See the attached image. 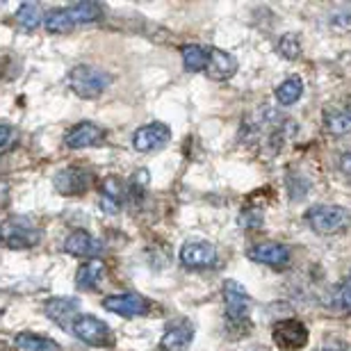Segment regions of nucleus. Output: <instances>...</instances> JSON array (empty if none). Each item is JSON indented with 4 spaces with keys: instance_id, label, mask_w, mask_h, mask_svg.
Segmentation results:
<instances>
[{
    "instance_id": "f257e3e1",
    "label": "nucleus",
    "mask_w": 351,
    "mask_h": 351,
    "mask_svg": "<svg viewBox=\"0 0 351 351\" xmlns=\"http://www.w3.org/2000/svg\"><path fill=\"white\" fill-rule=\"evenodd\" d=\"M110 85H112V75L98 66L78 64L69 71V87H71L75 96L85 98V101H94V98L103 96Z\"/></svg>"
},
{
    "instance_id": "f03ea898",
    "label": "nucleus",
    "mask_w": 351,
    "mask_h": 351,
    "mask_svg": "<svg viewBox=\"0 0 351 351\" xmlns=\"http://www.w3.org/2000/svg\"><path fill=\"white\" fill-rule=\"evenodd\" d=\"M221 292H223V306H226V324L230 328H249L251 297L244 290V285L228 278L223 280Z\"/></svg>"
},
{
    "instance_id": "7ed1b4c3",
    "label": "nucleus",
    "mask_w": 351,
    "mask_h": 351,
    "mask_svg": "<svg viewBox=\"0 0 351 351\" xmlns=\"http://www.w3.org/2000/svg\"><path fill=\"white\" fill-rule=\"evenodd\" d=\"M306 221L317 235H338L349 228L351 215L342 206H315L306 213Z\"/></svg>"
},
{
    "instance_id": "20e7f679",
    "label": "nucleus",
    "mask_w": 351,
    "mask_h": 351,
    "mask_svg": "<svg viewBox=\"0 0 351 351\" xmlns=\"http://www.w3.org/2000/svg\"><path fill=\"white\" fill-rule=\"evenodd\" d=\"M71 333L78 340L85 342V345L96 347V349H110L114 345V333H112V328L105 324L103 319L94 317V315L82 313L80 317L75 319Z\"/></svg>"
},
{
    "instance_id": "39448f33",
    "label": "nucleus",
    "mask_w": 351,
    "mask_h": 351,
    "mask_svg": "<svg viewBox=\"0 0 351 351\" xmlns=\"http://www.w3.org/2000/svg\"><path fill=\"white\" fill-rule=\"evenodd\" d=\"M308 328L299 319H280L271 326L274 345L283 351H299L308 345Z\"/></svg>"
},
{
    "instance_id": "423d86ee",
    "label": "nucleus",
    "mask_w": 351,
    "mask_h": 351,
    "mask_svg": "<svg viewBox=\"0 0 351 351\" xmlns=\"http://www.w3.org/2000/svg\"><path fill=\"white\" fill-rule=\"evenodd\" d=\"M91 182H94V173L85 167H64V169L55 173L53 187L62 196H80L89 192Z\"/></svg>"
},
{
    "instance_id": "0eeeda50",
    "label": "nucleus",
    "mask_w": 351,
    "mask_h": 351,
    "mask_svg": "<svg viewBox=\"0 0 351 351\" xmlns=\"http://www.w3.org/2000/svg\"><path fill=\"white\" fill-rule=\"evenodd\" d=\"M101 304L108 313H114L119 317H128V319L142 317V315L151 311V301L137 292L110 294V297H105Z\"/></svg>"
},
{
    "instance_id": "6e6552de",
    "label": "nucleus",
    "mask_w": 351,
    "mask_h": 351,
    "mask_svg": "<svg viewBox=\"0 0 351 351\" xmlns=\"http://www.w3.org/2000/svg\"><path fill=\"white\" fill-rule=\"evenodd\" d=\"M169 142H171V128L160 121L146 123L142 128H137L135 135H132V146H135L137 153H156L160 149H165Z\"/></svg>"
},
{
    "instance_id": "1a4fd4ad",
    "label": "nucleus",
    "mask_w": 351,
    "mask_h": 351,
    "mask_svg": "<svg viewBox=\"0 0 351 351\" xmlns=\"http://www.w3.org/2000/svg\"><path fill=\"white\" fill-rule=\"evenodd\" d=\"M44 311L48 315V319L55 322L60 328L64 331H71L75 319L80 317V301L73 299V297H53L46 301Z\"/></svg>"
},
{
    "instance_id": "9d476101",
    "label": "nucleus",
    "mask_w": 351,
    "mask_h": 351,
    "mask_svg": "<svg viewBox=\"0 0 351 351\" xmlns=\"http://www.w3.org/2000/svg\"><path fill=\"white\" fill-rule=\"evenodd\" d=\"M180 265L185 267V269H208V267H213L217 263V247L210 242H187L182 244L180 249Z\"/></svg>"
},
{
    "instance_id": "9b49d317",
    "label": "nucleus",
    "mask_w": 351,
    "mask_h": 351,
    "mask_svg": "<svg viewBox=\"0 0 351 351\" xmlns=\"http://www.w3.org/2000/svg\"><path fill=\"white\" fill-rule=\"evenodd\" d=\"M247 256L254 263H261V265L276 267V269H280V267L290 265L292 249L285 247V244H280V242H258V244H254V247H249Z\"/></svg>"
},
{
    "instance_id": "f8f14e48",
    "label": "nucleus",
    "mask_w": 351,
    "mask_h": 351,
    "mask_svg": "<svg viewBox=\"0 0 351 351\" xmlns=\"http://www.w3.org/2000/svg\"><path fill=\"white\" fill-rule=\"evenodd\" d=\"M64 251L73 258H89V261H98L103 251V244L98 237H94L89 230H71L64 240Z\"/></svg>"
},
{
    "instance_id": "ddd939ff",
    "label": "nucleus",
    "mask_w": 351,
    "mask_h": 351,
    "mask_svg": "<svg viewBox=\"0 0 351 351\" xmlns=\"http://www.w3.org/2000/svg\"><path fill=\"white\" fill-rule=\"evenodd\" d=\"M103 142H105V130L101 128V125H96L91 121L75 123L73 128L64 135V146L71 151L91 149V146H98Z\"/></svg>"
},
{
    "instance_id": "4468645a",
    "label": "nucleus",
    "mask_w": 351,
    "mask_h": 351,
    "mask_svg": "<svg viewBox=\"0 0 351 351\" xmlns=\"http://www.w3.org/2000/svg\"><path fill=\"white\" fill-rule=\"evenodd\" d=\"M322 121H324L326 132H331V135H347V132H351V96L340 103L326 105Z\"/></svg>"
},
{
    "instance_id": "2eb2a0df",
    "label": "nucleus",
    "mask_w": 351,
    "mask_h": 351,
    "mask_svg": "<svg viewBox=\"0 0 351 351\" xmlns=\"http://www.w3.org/2000/svg\"><path fill=\"white\" fill-rule=\"evenodd\" d=\"M194 340V326L192 322L180 319L167 326V331L160 338V351H187V347Z\"/></svg>"
},
{
    "instance_id": "dca6fc26",
    "label": "nucleus",
    "mask_w": 351,
    "mask_h": 351,
    "mask_svg": "<svg viewBox=\"0 0 351 351\" xmlns=\"http://www.w3.org/2000/svg\"><path fill=\"white\" fill-rule=\"evenodd\" d=\"M3 240L7 249H14V251L32 249V247H37L41 240V230L32 226H19V223H5Z\"/></svg>"
},
{
    "instance_id": "f3484780",
    "label": "nucleus",
    "mask_w": 351,
    "mask_h": 351,
    "mask_svg": "<svg viewBox=\"0 0 351 351\" xmlns=\"http://www.w3.org/2000/svg\"><path fill=\"white\" fill-rule=\"evenodd\" d=\"M213 80H228L237 73V60L228 51L210 48V64L206 71Z\"/></svg>"
},
{
    "instance_id": "a211bd4d",
    "label": "nucleus",
    "mask_w": 351,
    "mask_h": 351,
    "mask_svg": "<svg viewBox=\"0 0 351 351\" xmlns=\"http://www.w3.org/2000/svg\"><path fill=\"white\" fill-rule=\"evenodd\" d=\"M105 263L103 261H87L85 265L78 267L75 271V285L78 290H96L101 285V280L105 278Z\"/></svg>"
},
{
    "instance_id": "6ab92c4d",
    "label": "nucleus",
    "mask_w": 351,
    "mask_h": 351,
    "mask_svg": "<svg viewBox=\"0 0 351 351\" xmlns=\"http://www.w3.org/2000/svg\"><path fill=\"white\" fill-rule=\"evenodd\" d=\"M182 64L189 73H201V71H208V64H210V48L206 46H199V44H187L182 46Z\"/></svg>"
},
{
    "instance_id": "aec40b11",
    "label": "nucleus",
    "mask_w": 351,
    "mask_h": 351,
    "mask_svg": "<svg viewBox=\"0 0 351 351\" xmlns=\"http://www.w3.org/2000/svg\"><path fill=\"white\" fill-rule=\"evenodd\" d=\"M44 27H46V32H51V34H66L75 30L78 25H75L69 7H60V10H51L46 14Z\"/></svg>"
},
{
    "instance_id": "412c9836",
    "label": "nucleus",
    "mask_w": 351,
    "mask_h": 351,
    "mask_svg": "<svg viewBox=\"0 0 351 351\" xmlns=\"http://www.w3.org/2000/svg\"><path fill=\"white\" fill-rule=\"evenodd\" d=\"M14 19H16V25L23 32H34L46 21V16L41 14V7L34 5V3H23V5H21Z\"/></svg>"
},
{
    "instance_id": "4be33fe9",
    "label": "nucleus",
    "mask_w": 351,
    "mask_h": 351,
    "mask_svg": "<svg viewBox=\"0 0 351 351\" xmlns=\"http://www.w3.org/2000/svg\"><path fill=\"white\" fill-rule=\"evenodd\" d=\"M14 345L19 351H60V345L55 340L34 333H19L14 338Z\"/></svg>"
},
{
    "instance_id": "5701e85b",
    "label": "nucleus",
    "mask_w": 351,
    "mask_h": 351,
    "mask_svg": "<svg viewBox=\"0 0 351 351\" xmlns=\"http://www.w3.org/2000/svg\"><path fill=\"white\" fill-rule=\"evenodd\" d=\"M301 96H304V80H301L299 75H290V78L283 80L276 87V101L280 105H285V108L294 105Z\"/></svg>"
},
{
    "instance_id": "b1692460",
    "label": "nucleus",
    "mask_w": 351,
    "mask_h": 351,
    "mask_svg": "<svg viewBox=\"0 0 351 351\" xmlns=\"http://www.w3.org/2000/svg\"><path fill=\"white\" fill-rule=\"evenodd\" d=\"M69 12H71L75 25L96 23V21L103 19V7L98 3H75V5L69 7Z\"/></svg>"
},
{
    "instance_id": "393cba45",
    "label": "nucleus",
    "mask_w": 351,
    "mask_h": 351,
    "mask_svg": "<svg viewBox=\"0 0 351 351\" xmlns=\"http://www.w3.org/2000/svg\"><path fill=\"white\" fill-rule=\"evenodd\" d=\"M101 196L123 206L125 196H128V185L121 178H117V176H110V178H105L101 182Z\"/></svg>"
},
{
    "instance_id": "a878e982",
    "label": "nucleus",
    "mask_w": 351,
    "mask_h": 351,
    "mask_svg": "<svg viewBox=\"0 0 351 351\" xmlns=\"http://www.w3.org/2000/svg\"><path fill=\"white\" fill-rule=\"evenodd\" d=\"M151 182V173L149 169H137L135 173L130 176L128 180V196L132 201H142L146 196V189H149Z\"/></svg>"
},
{
    "instance_id": "bb28decb",
    "label": "nucleus",
    "mask_w": 351,
    "mask_h": 351,
    "mask_svg": "<svg viewBox=\"0 0 351 351\" xmlns=\"http://www.w3.org/2000/svg\"><path fill=\"white\" fill-rule=\"evenodd\" d=\"M276 51H278V55L283 60H297L301 55V41H299L297 34L287 32V34H283V37L278 39Z\"/></svg>"
},
{
    "instance_id": "cd10ccee",
    "label": "nucleus",
    "mask_w": 351,
    "mask_h": 351,
    "mask_svg": "<svg viewBox=\"0 0 351 351\" xmlns=\"http://www.w3.org/2000/svg\"><path fill=\"white\" fill-rule=\"evenodd\" d=\"M242 228H261L263 226V213L261 210H244L240 215V219H237Z\"/></svg>"
},
{
    "instance_id": "c85d7f7f",
    "label": "nucleus",
    "mask_w": 351,
    "mask_h": 351,
    "mask_svg": "<svg viewBox=\"0 0 351 351\" xmlns=\"http://www.w3.org/2000/svg\"><path fill=\"white\" fill-rule=\"evenodd\" d=\"M14 139H16V132H14V128L10 123H3L0 125V149H3V153H7L12 149Z\"/></svg>"
},
{
    "instance_id": "c756f323",
    "label": "nucleus",
    "mask_w": 351,
    "mask_h": 351,
    "mask_svg": "<svg viewBox=\"0 0 351 351\" xmlns=\"http://www.w3.org/2000/svg\"><path fill=\"white\" fill-rule=\"evenodd\" d=\"M340 306L345 308L347 313H351V271L349 276L345 278V283L340 287Z\"/></svg>"
},
{
    "instance_id": "7c9ffc66",
    "label": "nucleus",
    "mask_w": 351,
    "mask_h": 351,
    "mask_svg": "<svg viewBox=\"0 0 351 351\" xmlns=\"http://www.w3.org/2000/svg\"><path fill=\"white\" fill-rule=\"evenodd\" d=\"M342 171H345L347 176H351V153L342 158Z\"/></svg>"
}]
</instances>
